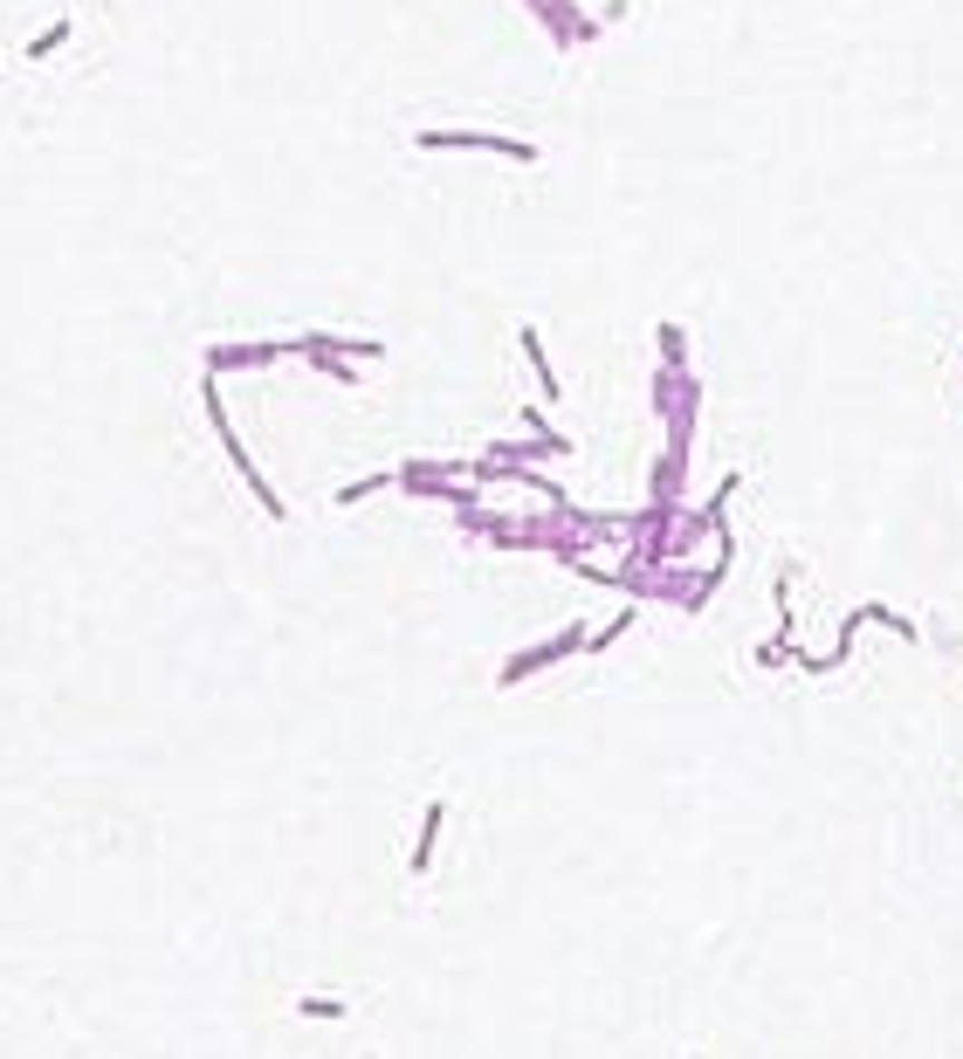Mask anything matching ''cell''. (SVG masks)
Segmentation results:
<instances>
[{
	"label": "cell",
	"mask_w": 963,
	"mask_h": 1059,
	"mask_svg": "<svg viewBox=\"0 0 963 1059\" xmlns=\"http://www.w3.org/2000/svg\"><path fill=\"white\" fill-rule=\"evenodd\" d=\"M440 819H448V805H427V826H420V846H414V874H427V861H434V839H440Z\"/></svg>",
	"instance_id": "7a4b0ae2"
},
{
	"label": "cell",
	"mask_w": 963,
	"mask_h": 1059,
	"mask_svg": "<svg viewBox=\"0 0 963 1059\" xmlns=\"http://www.w3.org/2000/svg\"><path fill=\"white\" fill-rule=\"evenodd\" d=\"M860 620L888 626V633H902V640H922V626H915V620H902V613H888V605H860Z\"/></svg>",
	"instance_id": "3957f363"
},
{
	"label": "cell",
	"mask_w": 963,
	"mask_h": 1059,
	"mask_svg": "<svg viewBox=\"0 0 963 1059\" xmlns=\"http://www.w3.org/2000/svg\"><path fill=\"white\" fill-rule=\"evenodd\" d=\"M585 640H592L585 626H565V633H557V640H544V647H531V654H516V661L503 668V688H516V681H524V674H537V668H551V661H565V654H578V647H585Z\"/></svg>",
	"instance_id": "6da1fadb"
},
{
	"label": "cell",
	"mask_w": 963,
	"mask_h": 1059,
	"mask_svg": "<svg viewBox=\"0 0 963 1059\" xmlns=\"http://www.w3.org/2000/svg\"><path fill=\"white\" fill-rule=\"evenodd\" d=\"M303 1018H344L338 998H303Z\"/></svg>",
	"instance_id": "277c9868"
}]
</instances>
